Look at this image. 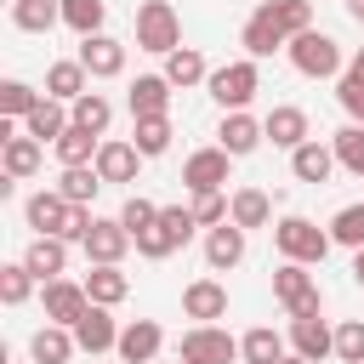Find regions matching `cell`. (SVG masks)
<instances>
[{
	"label": "cell",
	"instance_id": "obj_1",
	"mask_svg": "<svg viewBox=\"0 0 364 364\" xmlns=\"http://www.w3.org/2000/svg\"><path fill=\"white\" fill-rule=\"evenodd\" d=\"M284 57H290V68H296L301 80H341V74H347L341 40L324 34V28H301V34L284 46Z\"/></svg>",
	"mask_w": 364,
	"mask_h": 364
},
{
	"label": "cell",
	"instance_id": "obj_2",
	"mask_svg": "<svg viewBox=\"0 0 364 364\" xmlns=\"http://www.w3.org/2000/svg\"><path fill=\"white\" fill-rule=\"evenodd\" d=\"M330 245H336L330 228H318L313 216H296V210H290V216L273 222V250H279L284 262H307V267H318V262L330 256Z\"/></svg>",
	"mask_w": 364,
	"mask_h": 364
},
{
	"label": "cell",
	"instance_id": "obj_3",
	"mask_svg": "<svg viewBox=\"0 0 364 364\" xmlns=\"http://www.w3.org/2000/svg\"><path fill=\"white\" fill-rule=\"evenodd\" d=\"M205 91H210V102H216L222 114H233V108H250V102H256V91H262V63H256V57H233V63L210 68Z\"/></svg>",
	"mask_w": 364,
	"mask_h": 364
},
{
	"label": "cell",
	"instance_id": "obj_4",
	"mask_svg": "<svg viewBox=\"0 0 364 364\" xmlns=\"http://www.w3.org/2000/svg\"><path fill=\"white\" fill-rule=\"evenodd\" d=\"M273 301H279L290 318L324 313V290H318V279L307 273V262H284V256H279V267H273Z\"/></svg>",
	"mask_w": 364,
	"mask_h": 364
},
{
	"label": "cell",
	"instance_id": "obj_5",
	"mask_svg": "<svg viewBox=\"0 0 364 364\" xmlns=\"http://www.w3.org/2000/svg\"><path fill=\"white\" fill-rule=\"evenodd\" d=\"M176 46H182V17H176V6H171V0H142V6H136V51L165 57V51H176Z\"/></svg>",
	"mask_w": 364,
	"mask_h": 364
},
{
	"label": "cell",
	"instance_id": "obj_6",
	"mask_svg": "<svg viewBox=\"0 0 364 364\" xmlns=\"http://www.w3.org/2000/svg\"><path fill=\"white\" fill-rule=\"evenodd\" d=\"M176 358L182 364H239V336H228L222 324H193V330H182Z\"/></svg>",
	"mask_w": 364,
	"mask_h": 364
},
{
	"label": "cell",
	"instance_id": "obj_7",
	"mask_svg": "<svg viewBox=\"0 0 364 364\" xmlns=\"http://www.w3.org/2000/svg\"><path fill=\"white\" fill-rule=\"evenodd\" d=\"M228 171H233V154H228L222 142L193 148V154L182 159V188H188V193H216V188H228Z\"/></svg>",
	"mask_w": 364,
	"mask_h": 364
},
{
	"label": "cell",
	"instance_id": "obj_8",
	"mask_svg": "<svg viewBox=\"0 0 364 364\" xmlns=\"http://www.w3.org/2000/svg\"><path fill=\"white\" fill-rule=\"evenodd\" d=\"M74 57L85 63V74H91V80H119V74H125V57H131V46H125V40H114V34L102 28V34H85Z\"/></svg>",
	"mask_w": 364,
	"mask_h": 364
},
{
	"label": "cell",
	"instance_id": "obj_9",
	"mask_svg": "<svg viewBox=\"0 0 364 364\" xmlns=\"http://www.w3.org/2000/svg\"><path fill=\"white\" fill-rule=\"evenodd\" d=\"M40 307H46V318L51 324H68L74 330V318L91 307V296H85V279H51V284H40Z\"/></svg>",
	"mask_w": 364,
	"mask_h": 364
},
{
	"label": "cell",
	"instance_id": "obj_10",
	"mask_svg": "<svg viewBox=\"0 0 364 364\" xmlns=\"http://www.w3.org/2000/svg\"><path fill=\"white\" fill-rule=\"evenodd\" d=\"M68 216H74V205L57 193V188H34L28 199H23V222L34 228V233H68Z\"/></svg>",
	"mask_w": 364,
	"mask_h": 364
},
{
	"label": "cell",
	"instance_id": "obj_11",
	"mask_svg": "<svg viewBox=\"0 0 364 364\" xmlns=\"http://www.w3.org/2000/svg\"><path fill=\"white\" fill-rule=\"evenodd\" d=\"M136 239H131V228L119 222V216H97L91 222V233L80 239V250H85V262H125V250H131Z\"/></svg>",
	"mask_w": 364,
	"mask_h": 364
},
{
	"label": "cell",
	"instance_id": "obj_12",
	"mask_svg": "<svg viewBox=\"0 0 364 364\" xmlns=\"http://www.w3.org/2000/svg\"><path fill=\"white\" fill-rule=\"evenodd\" d=\"M245 228L228 216V222H216V228H205V267L210 273H233L239 262H245Z\"/></svg>",
	"mask_w": 364,
	"mask_h": 364
},
{
	"label": "cell",
	"instance_id": "obj_13",
	"mask_svg": "<svg viewBox=\"0 0 364 364\" xmlns=\"http://www.w3.org/2000/svg\"><path fill=\"white\" fill-rule=\"evenodd\" d=\"M74 341H80V353H114L119 347V324H114V307H102V301H91L80 318H74Z\"/></svg>",
	"mask_w": 364,
	"mask_h": 364
},
{
	"label": "cell",
	"instance_id": "obj_14",
	"mask_svg": "<svg viewBox=\"0 0 364 364\" xmlns=\"http://www.w3.org/2000/svg\"><path fill=\"white\" fill-rule=\"evenodd\" d=\"M182 313L193 318V324H216V318H228V284L222 279H193V284H182Z\"/></svg>",
	"mask_w": 364,
	"mask_h": 364
},
{
	"label": "cell",
	"instance_id": "obj_15",
	"mask_svg": "<svg viewBox=\"0 0 364 364\" xmlns=\"http://www.w3.org/2000/svg\"><path fill=\"white\" fill-rule=\"evenodd\" d=\"M239 46H245V57H256V63H262V57L284 51V46H290V34L273 23V11H267V6H256V11L245 17V28H239Z\"/></svg>",
	"mask_w": 364,
	"mask_h": 364
},
{
	"label": "cell",
	"instance_id": "obj_16",
	"mask_svg": "<svg viewBox=\"0 0 364 364\" xmlns=\"http://www.w3.org/2000/svg\"><path fill=\"white\" fill-rule=\"evenodd\" d=\"M262 131H267V142H273V148H284V154H296V148L313 136L307 108H296V102H273V114L262 119Z\"/></svg>",
	"mask_w": 364,
	"mask_h": 364
},
{
	"label": "cell",
	"instance_id": "obj_17",
	"mask_svg": "<svg viewBox=\"0 0 364 364\" xmlns=\"http://www.w3.org/2000/svg\"><path fill=\"white\" fill-rule=\"evenodd\" d=\"M216 142H222L233 159H245V154H256V148L267 142V131H262V119H256L250 108H233V114H222V125H216Z\"/></svg>",
	"mask_w": 364,
	"mask_h": 364
},
{
	"label": "cell",
	"instance_id": "obj_18",
	"mask_svg": "<svg viewBox=\"0 0 364 364\" xmlns=\"http://www.w3.org/2000/svg\"><path fill=\"white\" fill-rule=\"evenodd\" d=\"M97 176L102 182H136V171H142V154H136V142L131 136H102V148H97Z\"/></svg>",
	"mask_w": 364,
	"mask_h": 364
},
{
	"label": "cell",
	"instance_id": "obj_19",
	"mask_svg": "<svg viewBox=\"0 0 364 364\" xmlns=\"http://www.w3.org/2000/svg\"><path fill=\"white\" fill-rule=\"evenodd\" d=\"M336 171H341V165H336V148H330V142H318V136H307V142L290 154V176H296V182H307V188H324Z\"/></svg>",
	"mask_w": 364,
	"mask_h": 364
},
{
	"label": "cell",
	"instance_id": "obj_20",
	"mask_svg": "<svg viewBox=\"0 0 364 364\" xmlns=\"http://www.w3.org/2000/svg\"><path fill=\"white\" fill-rule=\"evenodd\" d=\"M290 353L324 364V358H336V330H330L318 313H301V318H290Z\"/></svg>",
	"mask_w": 364,
	"mask_h": 364
},
{
	"label": "cell",
	"instance_id": "obj_21",
	"mask_svg": "<svg viewBox=\"0 0 364 364\" xmlns=\"http://www.w3.org/2000/svg\"><path fill=\"white\" fill-rule=\"evenodd\" d=\"M159 347H165V330L154 324V318H131V324H119V364H154L159 358Z\"/></svg>",
	"mask_w": 364,
	"mask_h": 364
},
{
	"label": "cell",
	"instance_id": "obj_22",
	"mask_svg": "<svg viewBox=\"0 0 364 364\" xmlns=\"http://www.w3.org/2000/svg\"><path fill=\"white\" fill-rule=\"evenodd\" d=\"M23 262H28V273H34L40 284H51V279L68 273V239H57V233H34L28 250H23Z\"/></svg>",
	"mask_w": 364,
	"mask_h": 364
},
{
	"label": "cell",
	"instance_id": "obj_23",
	"mask_svg": "<svg viewBox=\"0 0 364 364\" xmlns=\"http://www.w3.org/2000/svg\"><path fill=\"white\" fill-rule=\"evenodd\" d=\"M171 80L165 74H136L131 85H125V108H131V119H142V114H171Z\"/></svg>",
	"mask_w": 364,
	"mask_h": 364
},
{
	"label": "cell",
	"instance_id": "obj_24",
	"mask_svg": "<svg viewBox=\"0 0 364 364\" xmlns=\"http://www.w3.org/2000/svg\"><path fill=\"white\" fill-rule=\"evenodd\" d=\"M40 165H46V142H40V136L17 131V136H6V142H0V171H6V176L28 182V176H34Z\"/></svg>",
	"mask_w": 364,
	"mask_h": 364
},
{
	"label": "cell",
	"instance_id": "obj_25",
	"mask_svg": "<svg viewBox=\"0 0 364 364\" xmlns=\"http://www.w3.org/2000/svg\"><path fill=\"white\" fill-rule=\"evenodd\" d=\"M85 296L102 301V307H119V301L131 296V273H125L119 262H91V267H85Z\"/></svg>",
	"mask_w": 364,
	"mask_h": 364
},
{
	"label": "cell",
	"instance_id": "obj_26",
	"mask_svg": "<svg viewBox=\"0 0 364 364\" xmlns=\"http://www.w3.org/2000/svg\"><path fill=\"white\" fill-rule=\"evenodd\" d=\"M74 353H80V341H74L68 324H51V318H46V324L28 336V358H34V364H68Z\"/></svg>",
	"mask_w": 364,
	"mask_h": 364
},
{
	"label": "cell",
	"instance_id": "obj_27",
	"mask_svg": "<svg viewBox=\"0 0 364 364\" xmlns=\"http://www.w3.org/2000/svg\"><path fill=\"white\" fill-rule=\"evenodd\" d=\"M176 91H193V85H205L210 80V63H205V51L199 46H176V51H165V68H159Z\"/></svg>",
	"mask_w": 364,
	"mask_h": 364
},
{
	"label": "cell",
	"instance_id": "obj_28",
	"mask_svg": "<svg viewBox=\"0 0 364 364\" xmlns=\"http://www.w3.org/2000/svg\"><path fill=\"white\" fill-rule=\"evenodd\" d=\"M85 91H91V74H85V63H80V57H57V63L46 68V97L74 102V97H85Z\"/></svg>",
	"mask_w": 364,
	"mask_h": 364
},
{
	"label": "cell",
	"instance_id": "obj_29",
	"mask_svg": "<svg viewBox=\"0 0 364 364\" xmlns=\"http://www.w3.org/2000/svg\"><path fill=\"white\" fill-rule=\"evenodd\" d=\"M290 353V336H279L273 324H256L239 336V364H279Z\"/></svg>",
	"mask_w": 364,
	"mask_h": 364
},
{
	"label": "cell",
	"instance_id": "obj_30",
	"mask_svg": "<svg viewBox=\"0 0 364 364\" xmlns=\"http://www.w3.org/2000/svg\"><path fill=\"white\" fill-rule=\"evenodd\" d=\"M228 216H233L245 233H256V228L273 222V199H267L262 188H233V193H228Z\"/></svg>",
	"mask_w": 364,
	"mask_h": 364
},
{
	"label": "cell",
	"instance_id": "obj_31",
	"mask_svg": "<svg viewBox=\"0 0 364 364\" xmlns=\"http://www.w3.org/2000/svg\"><path fill=\"white\" fill-rule=\"evenodd\" d=\"M6 11H11V28L23 34H51L63 23V0H11Z\"/></svg>",
	"mask_w": 364,
	"mask_h": 364
},
{
	"label": "cell",
	"instance_id": "obj_32",
	"mask_svg": "<svg viewBox=\"0 0 364 364\" xmlns=\"http://www.w3.org/2000/svg\"><path fill=\"white\" fill-rule=\"evenodd\" d=\"M171 136H176L171 114H142V119H131V142H136L142 159H159V154L171 148Z\"/></svg>",
	"mask_w": 364,
	"mask_h": 364
},
{
	"label": "cell",
	"instance_id": "obj_33",
	"mask_svg": "<svg viewBox=\"0 0 364 364\" xmlns=\"http://www.w3.org/2000/svg\"><path fill=\"white\" fill-rule=\"evenodd\" d=\"M68 125H74V114H68V102H57V97H40V108L23 119V131L40 136V142H57Z\"/></svg>",
	"mask_w": 364,
	"mask_h": 364
},
{
	"label": "cell",
	"instance_id": "obj_34",
	"mask_svg": "<svg viewBox=\"0 0 364 364\" xmlns=\"http://www.w3.org/2000/svg\"><path fill=\"white\" fill-rule=\"evenodd\" d=\"M51 188H57V193H63L68 205H91V199H97V193H102L108 182L97 176V165H63V176H57Z\"/></svg>",
	"mask_w": 364,
	"mask_h": 364
},
{
	"label": "cell",
	"instance_id": "obj_35",
	"mask_svg": "<svg viewBox=\"0 0 364 364\" xmlns=\"http://www.w3.org/2000/svg\"><path fill=\"white\" fill-rule=\"evenodd\" d=\"M97 148H102V136H97V131H85V125H68V131L51 142L57 165H91V159H97Z\"/></svg>",
	"mask_w": 364,
	"mask_h": 364
},
{
	"label": "cell",
	"instance_id": "obj_36",
	"mask_svg": "<svg viewBox=\"0 0 364 364\" xmlns=\"http://www.w3.org/2000/svg\"><path fill=\"white\" fill-rule=\"evenodd\" d=\"M68 114H74V125H85V131H97V136H108V125H114V102H108L102 91L74 97V102H68Z\"/></svg>",
	"mask_w": 364,
	"mask_h": 364
},
{
	"label": "cell",
	"instance_id": "obj_37",
	"mask_svg": "<svg viewBox=\"0 0 364 364\" xmlns=\"http://www.w3.org/2000/svg\"><path fill=\"white\" fill-rule=\"evenodd\" d=\"M102 23H108V0H63V28H74L80 40L102 34Z\"/></svg>",
	"mask_w": 364,
	"mask_h": 364
},
{
	"label": "cell",
	"instance_id": "obj_38",
	"mask_svg": "<svg viewBox=\"0 0 364 364\" xmlns=\"http://www.w3.org/2000/svg\"><path fill=\"white\" fill-rule=\"evenodd\" d=\"M34 284H40V279L28 273L23 256H17V262H0V301H6V307H23V301L34 296Z\"/></svg>",
	"mask_w": 364,
	"mask_h": 364
},
{
	"label": "cell",
	"instance_id": "obj_39",
	"mask_svg": "<svg viewBox=\"0 0 364 364\" xmlns=\"http://www.w3.org/2000/svg\"><path fill=\"white\" fill-rule=\"evenodd\" d=\"M330 148H336V165H341V171H353V176L364 182V125H353V119H347V125L330 136Z\"/></svg>",
	"mask_w": 364,
	"mask_h": 364
},
{
	"label": "cell",
	"instance_id": "obj_40",
	"mask_svg": "<svg viewBox=\"0 0 364 364\" xmlns=\"http://www.w3.org/2000/svg\"><path fill=\"white\" fill-rule=\"evenodd\" d=\"M40 97H46V91H34L28 80H0V114H6V119H28V114L40 108Z\"/></svg>",
	"mask_w": 364,
	"mask_h": 364
},
{
	"label": "cell",
	"instance_id": "obj_41",
	"mask_svg": "<svg viewBox=\"0 0 364 364\" xmlns=\"http://www.w3.org/2000/svg\"><path fill=\"white\" fill-rule=\"evenodd\" d=\"M330 239H336L341 250H364V199H358V205H341V210L330 216Z\"/></svg>",
	"mask_w": 364,
	"mask_h": 364
},
{
	"label": "cell",
	"instance_id": "obj_42",
	"mask_svg": "<svg viewBox=\"0 0 364 364\" xmlns=\"http://www.w3.org/2000/svg\"><path fill=\"white\" fill-rule=\"evenodd\" d=\"M262 6L273 11V23H279L290 40H296L301 28H313V0H262Z\"/></svg>",
	"mask_w": 364,
	"mask_h": 364
},
{
	"label": "cell",
	"instance_id": "obj_43",
	"mask_svg": "<svg viewBox=\"0 0 364 364\" xmlns=\"http://www.w3.org/2000/svg\"><path fill=\"white\" fill-rule=\"evenodd\" d=\"M171 250H182V245H176V233H171L165 222H154V228H142V233H136V256H148V262H165Z\"/></svg>",
	"mask_w": 364,
	"mask_h": 364
},
{
	"label": "cell",
	"instance_id": "obj_44",
	"mask_svg": "<svg viewBox=\"0 0 364 364\" xmlns=\"http://www.w3.org/2000/svg\"><path fill=\"white\" fill-rule=\"evenodd\" d=\"M336 358L341 364H364V318H341L336 324Z\"/></svg>",
	"mask_w": 364,
	"mask_h": 364
},
{
	"label": "cell",
	"instance_id": "obj_45",
	"mask_svg": "<svg viewBox=\"0 0 364 364\" xmlns=\"http://www.w3.org/2000/svg\"><path fill=\"white\" fill-rule=\"evenodd\" d=\"M119 222H125V228H131V239H136L142 228H154V222H159V205H154V199H142V193H131V199L119 205Z\"/></svg>",
	"mask_w": 364,
	"mask_h": 364
},
{
	"label": "cell",
	"instance_id": "obj_46",
	"mask_svg": "<svg viewBox=\"0 0 364 364\" xmlns=\"http://www.w3.org/2000/svg\"><path fill=\"white\" fill-rule=\"evenodd\" d=\"M336 102H341V114H347L353 125H364V80H358V74H341V80H336Z\"/></svg>",
	"mask_w": 364,
	"mask_h": 364
},
{
	"label": "cell",
	"instance_id": "obj_47",
	"mask_svg": "<svg viewBox=\"0 0 364 364\" xmlns=\"http://www.w3.org/2000/svg\"><path fill=\"white\" fill-rule=\"evenodd\" d=\"M188 205H193L199 228H216V222H228V188H216V193H193Z\"/></svg>",
	"mask_w": 364,
	"mask_h": 364
},
{
	"label": "cell",
	"instance_id": "obj_48",
	"mask_svg": "<svg viewBox=\"0 0 364 364\" xmlns=\"http://www.w3.org/2000/svg\"><path fill=\"white\" fill-rule=\"evenodd\" d=\"M159 222L176 233V245H188V239L199 233V216H193V205H159Z\"/></svg>",
	"mask_w": 364,
	"mask_h": 364
},
{
	"label": "cell",
	"instance_id": "obj_49",
	"mask_svg": "<svg viewBox=\"0 0 364 364\" xmlns=\"http://www.w3.org/2000/svg\"><path fill=\"white\" fill-rule=\"evenodd\" d=\"M347 74H358V80H364V46H358V51L347 57Z\"/></svg>",
	"mask_w": 364,
	"mask_h": 364
},
{
	"label": "cell",
	"instance_id": "obj_50",
	"mask_svg": "<svg viewBox=\"0 0 364 364\" xmlns=\"http://www.w3.org/2000/svg\"><path fill=\"white\" fill-rule=\"evenodd\" d=\"M353 279L364 284V250H353Z\"/></svg>",
	"mask_w": 364,
	"mask_h": 364
},
{
	"label": "cell",
	"instance_id": "obj_51",
	"mask_svg": "<svg viewBox=\"0 0 364 364\" xmlns=\"http://www.w3.org/2000/svg\"><path fill=\"white\" fill-rule=\"evenodd\" d=\"M347 17H353V23H364V0H347Z\"/></svg>",
	"mask_w": 364,
	"mask_h": 364
},
{
	"label": "cell",
	"instance_id": "obj_52",
	"mask_svg": "<svg viewBox=\"0 0 364 364\" xmlns=\"http://www.w3.org/2000/svg\"><path fill=\"white\" fill-rule=\"evenodd\" d=\"M279 364H313V358H301V353H284V358H279Z\"/></svg>",
	"mask_w": 364,
	"mask_h": 364
},
{
	"label": "cell",
	"instance_id": "obj_53",
	"mask_svg": "<svg viewBox=\"0 0 364 364\" xmlns=\"http://www.w3.org/2000/svg\"><path fill=\"white\" fill-rule=\"evenodd\" d=\"M256 6H262V0H256Z\"/></svg>",
	"mask_w": 364,
	"mask_h": 364
},
{
	"label": "cell",
	"instance_id": "obj_54",
	"mask_svg": "<svg viewBox=\"0 0 364 364\" xmlns=\"http://www.w3.org/2000/svg\"><path fill=\"white\" fill-rule=\"evenodd\" d=\"M28 364H34V358H28Z\"/></svg>",
	"mask_w": 364,
	"mask_h": 364
},
{
	"label": "cell",
	"instance_id": "obj_55",
	"mask_svg": "<svg viewBox=\"0 0 364 364\" xmlns=\"http://www.w3.org/2000/svg\"><path fill=\"white\" fill-rule=\"evenodd\" d=\"M176 364H182V358H176Z\"/></svg>",
	"mask_w": 364,
	"mask_h": 364
}]
</instances>
